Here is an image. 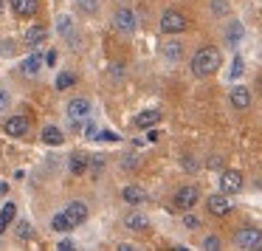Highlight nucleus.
Segmentation results:
<instances>
[{
    "instance_id": "1",
    "label": "nucleus",
    "mask_w": 262,
    "mask_h": 251,
    "mask_svg": "<svg viewBox=\"0 0 262 251\" xmlns=\"http://www.w3.org/2000/svg\"><path fill=\"white\" fill-rule=\"evenodd\" d=\"M220 65H223V54H220V48H214V46H203L200 51H194V57H192V62H189V68H192V74H194V76L206 79V76L217 74V71H220Z\"/></svg>"
},
{
    "instance_id": "2",
    "label": "nucleus",
    "mask_w": 262,
    "mask_h": 251,
    "mask_svg": "<svg viewBox=\"0 0 262 251\" xmlns=\"http://www.w3.org/2000/svg\"><path fill=\"white\" fill-rule=\"evenodd\" d=\"M186 29H189V20L183 12L166 9V12L161 14V31H164V34H183Z\"/></svg>"
},
{
    "instance_id": "3",
    "label": "nucleus",
    "mask_w": 262,
    "mask_h": 251,
    "mask_svg": "<svg viewBox=\"0 0 262 251\" xmlns=\"http://www.w3.org/2000/svg\"><path fill=\"white\" fill-rule=\"evenodd\" d=\"M113 29L119 31L121 37H133L138 31V17L133 9H119V12L113 14Z\"/></svg>"
},
{
    "instance_id": "4",
    "label": "nucleus",
    "mask_w": 262,
    "mask_h": 251,
    "mask_svg": "<svg viewBox=\"0 0 262 251\" xmlns=\"http://www.w3.org/2000/svg\"><path fill=\"white\" fill-rule=\"evenodd\" d=\"M259 243H262V232L256 226H245V228H239V232L234 234V245L243 248V251H254Z\"/></svg>"
},
{
    "instance_id": "5",
    "label": "nucleus",
    "mask_w": 262,
    "mask_h": 251,
    "mask_svg": "<svg viewBox=\"0 0 262 251\" xmlns=\"http://www.w3.org/2000/svg\"><path fill=\"white\" fill-rule=\"evenodd\" d=\"M198 200H200V189L194 186V183L181 186L175 192V206H178V209H183V212H189L192 206H198Z\"/></svg>"
},
{
    "instance_id": "6",
    "label": "nucleus",
    "mask_w": 262,
    "mask_h": 251,
    "mask_svg": "<svg viewBox=\"0 0 262 251\" xmlns=\"http://www.w3.org/2000/svg\"><path fill=\"white\" fill-rule=\"evenodd\" d=\"M29 130H31V121L26 119V116H9V119L3 121V133H6V136H12V138L29 136Z\"/></svg>"
},
{
    "instance_id": "7",
    "label": "nucleus",
    "mask_w": 262,
    "mask_h": 251,
    "mask_svg": "<svg viewBox=\"0 0 262 251\" xmlns=\"http://www.w3.org/2000/svg\"><path fill=\"white\" fill-rule=\"evenodd\" d=\"M243 189V172L239 170H223L220 172V192L237 195Z\"/></svg>"
},
{
    "instance_id": "8",
    "label": "nucleus",
    "mask_w": 262,
    "mask_h": 251,
    "mask_svg": "<svg viewBox=\"0 0 262 251\" xmlns=\"http://www.w3.org/2000/svg\"><path fill=\"white\" fill-rule=\"evenodd\" d=\"M206 209H209V215H214V217H226L228 212H231V200H228L226 192L209 195V198H206Z\"/></svg>"
},
{
    "instance_id": "9",
    "label": "nucleus",
    "mask_w": 262,
    "mask_h": 251,
    "mask_svg": "<svg viewBox=\"0 0 262 251\" xmlns=\"http://www.w3.org/2000/svg\"><path fill=\"white\" fill-rule=\"evenodd\" d=\"M88 116H91V102H88L85 96H76L68 102V119L71 121H85Z\"/></svg>"
},
{
    "instance_id": "10",
    "label": "nucleus",
    "mask_w": 262,
    "mask_h": 251,
    "mask_svg": "<svg viewBox=\"0 0 262 251\" xmlns=\"http://www.w3.org/2000/svg\"><path fill=\"white\" fill-rule=\"evenodd\" d=\"M65 217H68V220L74 223V228H76L79 223L88 220V203H82V200H71V203L65 206Z\"/></svg>"
},
{
    "instance_id": "11",
    "label": "nucleus",
    "mask_w": 262,
    "mask_h": 251,
    "mask_svg": "<svg viewBox=\"0 0 262 251\" xmlns=\"http://www.w3.org/2000/svg\"><path fill=\"white\" fill-rule=\"evenodd\" d=\"M228 99H231V108H237V110H248L251 108V91L245 85H234L231 93H228Z\"/></svg>"
},
{
    "instance_id": "12",
    "label": "nucleus",
    "mask_w": 262,
    "mask_h": 251,
    "mask_svg": "<svg viewBox=\"0 0 262 251\" xmlns=\"http://www.w3.org/2000/svg\"><path fill=\"white\" fill-rule=\"evenodd\" d=\"M46 40H48V29H46V26H31V29L26 31V37H23V43L31 48V51H34V48H40Z\"/></svg>"
},
{
    "instance_id": "13",
    "label": "nucleus",
    "mask_w": 262,
    "mask_h": 251,
    "mask_svg": "<svg viewBox=\"0 0 262 251\" xmlns=\"http://www.w3.org/2000/svg\"><path fill=\"white\" fill-rule=\"evenodd\" d=\"M9 3H12V12L17 17H34L40 9V0H9Z\"/></svg>"
},
{
    "instance_id": "14",
    "label": "nucleus",
    "mask_w": 262,
    "mask_h": 251,
    "mask_svg": "<svg viewBox=\"0 0 262 251\" xmlns=\"http://www.w3.org/2000/svg\"><path fill=\"white\" fill-rule=\"evenodd\" d=\"M121 200H124V203H130V206H141L144 200H147V192H144L138 183H130V186L121 189Z\"/></svg>"
},
{
    "instance_id": "15",
    "label": "nucleus",
    "mask_w": 262,
    "mask_h": 251,
    "mask_svg": "<svg viewBox=\"0 0 262 251\" xmlns=\"http://www.w3.org/2000/svg\"><path fill=\"white\" fill-rule=\"evenodd\" d=\"M161 121V110H141V113L133 119V124L138 127V130H147V127H155Z\"/></svg>"
},
{
    "instance_id": "16",
    "label": "nucleus",
    "mask_w": 262,
    "mask_h": 251,
    "mask_svg": "<svg viewBox=\"0 0 262 251\" xmlns=\"http://www.w3.org/2000/svg\"><path fill=\"white\" fill-rule=\"evenodd\" d=\"M68 166H71V172H74V175H85V172L91 170V155L74 153V155H71V161H68Z\"/></svg>"
},
{
    "instance_id": "17",
    "label": "nucleus",
    "mask_w": 262,
    "mask_h": 251,
    "mask_svg": "<svg viewBox=\"0 0 262 251\" xmlns=\"http://www.w3.org/2000/svg\"><path fill=\"white\" fill-rule=\"evenodd\" d=\"M124 226L130 228V232H144V228L149 226V217L141 215V212H133V215L124 217Z\"/></svg>"
},
{
    "instance_id": "18",
    "label": "nucleus",
    "mask_w": 262,
    "mask_h": 251,
    "mask_svg": "<svg viewBox=\"0 0 262 251\" xmlns=\"http://www.w3.org/2000/svg\"><path fill=\"white\" fill-rule=\"evenodd\" d=\"M161 54H164L166 62H178L181 54H183V48H181V43H178V40H166L164 46H161Z\"/></svg>"
},
{
    "instance_id": "19",
    "label": "nucleus",
    "mask_w": 262,
    "mask_h": 251,
    "mask_svg": "<svg viewBox=\"0 0 262 251\" xmlns=\"http://www.w3.org/2000/svg\"><path fill=\"white\" fill-rule=\"evenodd\" d=\"M42 141L51 144V147H59V144L65 141V136H62V130H59V127L48 124V127H42Z\"/></svg>"
},
{
    "instance_id": "20",
    "label": "nucleus",
    "mask_w": 262,
    "mask_h": 251,
    "mask_svg": "<svg viewBox=\"0 0 262 251\" xmlns=\"http://www.w3.org/2000/svg\"><path fill=\"white\" fill-rule=\"evenodd\" d=\"M40 68H42V54H31V57H26L23 62H20V71L29 74V76H34Z\"/></svg>"
},
{
    "instance_id": "21",
    "label": "nucleus",
    "mask_w": 262,
    "mask_h": 251,
    "mask_svg": "<svg viewBox=\"0 0 262 251\" xmlns=\"http://www.w3.org/2000/svg\"><path fill=\"white\" fill-rule=\"evenodd\" d=\"M239 40H243V23H239V20H231V23L226 26V43L228 46H237Z\"/></svg>"
},
{
    "instance_id": "22",
    "label": "nucleus",
    "mask_w": 262,
    "mask_h": 251,
    "mask_svg": "<svg viewBox=\"0 0 262 251\" xmlns=\"http://www.w3.org/2000/svg\"><path fill=\"white\" fill-rule=\"evenodd\" d=\"M51 228H54V232H71V228H74V223L65 217V212H59V215L51 217Z\"/></svg>"
},
{
    "instance_id": "23",
    "label": "nucleus",
    "mask_w": 262,
    "mask_h": 251,
    "mask_svg": "<svg viewBox=\"0 0 262 251\" xmlns=\"http://www.w3.org/2000/svg\"><path fill=\"white\" fill-rule=\"evenodd\" d=\"M14 215H17V206L12 203V200H6V203H3V212H0V223H12L14 220Z\"/></svg>"
},
{
    "instance_id": "24",
    "label": "nucleus",
    "mask_w": 262,
    "mask_h": 251,
    "mask_svg": "<svg viewBox=\"0 0 262 251\" xmlns=\"http://www.w3.org/2000/svg\"><path fill=\"white\" fill-rule=\"evenodd\" d=\"M76 9L82 14H96L99 12V0H76Z\"/></svg>"
},
{
    "instance_id": "25",
    "label": "nucleus",
    "mask_w": 262,
    "mask_h": 251,
    "mask_svg": "<svg viewBox=\"0 0 262 251\" xmlns=\"http://www.w3.org/2000/svg\"><path fill=\"white\" fill-rule=\"evenodd\" d=\"M57 29H59V34H68V37H74V23H71V17H59V23H57Z\"/></svg>"
},
{
    "instance_id": "26",
    "label": "nucleus",
    "mask_w": 262,
    "mask_h": 251,
    "mask_svg": "<svg viewBox=\"0 0 262 251\" xmlns=\"http://www.w3.org/2000/svg\"><path fill=\"white\" fill-rule=\"evenodd\" d=\"M203 248H206V251H220V248H223L220 237H214V234H209V237H203Z\"/></svg>"
},
{
    "instance_id": "27",
    "label": "nucleus",
    "mask_w": 262,
    "mask_h": 251,
    "mask_svg": "<svg viewBox=\"0 0 262 251\" xmlns=\"http://www.w3.org/2000/svg\"><path fill=\"white\" fill-rule=\"evenodd\" d=\"M74 82H76V76H74V74H59V76H57V88H59V91L71 88Z\"/></svg>"
},
{
    "instance_id": "28",
    "label": "nucleus",
    "mask_w": 262,
    "mask_h": 251,
    "mask_svg": "<svg viewBox=\"0 0 262 251\" xmlns=\"http://www.w3.org/2000/svg\"><path fill=\"white\" fill-rule=\"evenodd\" d=\"M17 237H23V240H29L31 237V226L26 220H20V226H17Z\"/></svg>"
},
{
    "instance_id": "29",
    "label": "nucleus",
    "mask_w": 262,
    "mask_h": 251,
    "mask_svg": "<svg viewBox=\"0 0 262 251\" xmlns=\"http://www.w3.org/2000/svg\"><path fill=\"white\" fill-rule=\"evenodd\" d=\"M211 12H214V14H226L228 12V3H226V0H214V3H211Z\"/></svg>"
},
{
    "instance_id": "30",
    "label": "nucleus",
    "mask_w": 262,
    "mask_h": 251,
    "mask_svg": "<svg viewBox=\"0 0 262 251\" xmlns=\"http://www.w3.org/2000/svg\"><path fill=\"white\" fill-rule=\"evenodd\" d=\"M96 138H99V141H119V133H113V130H102Z\"/></svg>"
},
{
    "instance_id": "31",
    "label": "nucleus",
    "mask_w": 262,
    "mask_h": 251,
    "mask_svg": "<svg viewBox=\"0 0 262 251\" xmlns=\"http://www.w3.org/2000/svg\"><path fill=\"white\" fill-rule=\"evenodd\" d=\"M76 248V245H74V240H68V237H65V240H59V243H57V251H74Z\"/></svg>"
},
{
    "instance_id": "32",
    "label": "nucleus",
    "mask_w": 262,
    "mask_h": 251,
    "mask_svg": "<svg viewBox=\"0 0 262 251\" xmlns=\"http://www.w3.org/2000/svg\"><path fill=\"white\" fill-rule=\"evenodd\" d=\"M183 226H186V228H198L200 220H198L194 215H186V217H183Z\"/></svg>"
},
{
    "instance_id": "33",
    "label": "nucleus",
    "mask_w": 262,
    "mask_h": 251,
    "mask_svg": "<svg viewBox=\"0 0 262 251\" xmlns=\"http://www.w3.org/2000/svg\"><path fill=\"white\" fill-rule=\"evenodd\" d=\"M239 74H243V59L237 57V59H234V68H231V76H234V79H237Z\"/></svg>"
},
{
    "instance_id": "34",
    "label": "nucleus",
    "mask_w": 262,
    "mask_h": 251,
    "mask_svg": "<svg viewBox=\"0 0 262 251\" xmlns=\"http://www.w3.org/2000/svg\"><path fill=\"white\" fill-rule=\"evenodd\" d=\"M209 166H211V170H220V166H223V158H220V155H211V158H209Z\"/></svg>"
},
{
    "instance_id": "35",
    "label": "nucleus",
    "mask_w": 262,
    "mask_h": 251,
    "mask_svg": "<svg viewBox=\"0 0 262 251\" xmlns=\"http://www.w3.org/2000/svg\"><path fill=\"white\" fill-rule=\"evenodd\" d=\"M6 108H9V93L0 88V110H6Z\"/></svg>"
},
{
    "instance_id": "36",
    "label": "nucleus",
    "mask_w": 262,
    "mask_h": 251,
    "mask_svg": "<svg viewBox=\"0 0 262 251\" xmlns=\"http://www.w3.org/2000/svg\"><path fill=\"white\" fill-rule=\"evenodd\" d=\"M85 136H88V138H93V136H96V127H93L91 121H88V124H85Z\"/></svg>"
},
{
    "instance_id": "37",
    "label": "nucleus",
    "mask_w": 262,
    "mask_h": 251,
    "mask_svg": "<svg viewBox=\"0 0 262 251\" xmlns=\"http://www.w3.org/2000/svg\"><path fill=\"white\" fill-rule=\"evenodd\" d=\"M116 248H119V251H133V248H136V245H130V243H119V245H116Z\"/></svg>"
},
{
    "instance_id": "38",
    "label": "nucleus",
    "mask_w": 262,
    "mask_h": 251,
    "mask_svg": "<svg viewBox=\"0 0 262 251\" xmlns=\"http://www.w3.org/2000/svg\"><path fill=\"white\" fill-rule=\"evenodd\" d=\"M136 164H138L136 158H124V170H130V166H136Z\"/></svg>"
},
{
    "instance_id": "39",
    "label": "nucleus",
    "mask_w": 262,
    "mask_h": 251,
    "mask_svg": "<svg viewBox=\"0 0 262 251\" xmlns=\"http://www.w3.org/2000/svg\"><path fill=\"white\" fill-rule=\"evenodd\" d=\"M3 232H6V223H0V234H3Z\"/></svg>"
},
{
    "instance_id": "40",
    "label": "nucleus",
    "mask_w": 262,
    "mask_h": 251,
    "mask_svg": "<svg viewBox=\"0 0 262 251\" xmlns=\"http://www.w3.org/2000/svg\"><path fill=\"white\" fill-rule=\"evenodd\" d=\"M0 12H3V0H0Z\"/></svg>"
},
{
    "instance_id": "41",
    "label": "nucleus",
    "mask_w": 262,
    "mask_h": 251,
    "mask_svg": "<svg viewBox=\"0 0 262 251\" xmlns=\"http://www.w3.org/2000/svg\"><path fill=\"white\" fill-rule=\"evenodd\" d=\"M259 88H262V79H259Z\"/></svg>"
}]
</instances>
